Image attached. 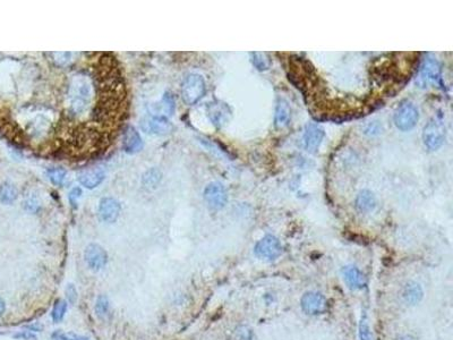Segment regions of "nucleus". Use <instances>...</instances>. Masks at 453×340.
<instances>
[{
	"label": "nucleus",
	"mask_w": 453,
	"mask_h": 340,
	"mask_svg": "<svg viewBox=\"0 0 453 340\" xmlns=\"http://www.w3.org/2000/svg\"><path fill=\"white\" fill-rule=\"evenodd\" d=\"M205 94V82L198 74H190L181 83V98L188 106L197 103Z\"/></svg>",
	"instance_id": "nucleus-1"
},
{
	"label": "nucleus",
	"mask_w": 453,
	"mask_h": 340,
	"mask_svg": "<svg viewBox=\"0 0 453 340\" xmlns=\"http://www.w3.org/2000/svg\"><path fill=\"white\" fill-rule=\"evenodd\" d=\"M447 135V128L443 121L440 118H433L431 119L423 132L424 144L430 151H436L443 145Z\"/></svg>",
	"instance_id": "nucleus-2"
},
{
	"label": "nucleus",
	"mask_w": 453,
	"mask_h": 340,
	"mask_svg": "<svg viewBox=\"0 0 453 340\" xmlns=\"http://www.w3.org/2000/svg\"><path fill=\"white\" fill-rule=\"evenodd\" d=\"M441 78V66L435 58L427 57L418 70L416 84L419 88H429L430 85L437 84Z\"/></svg>",
	"instance_id": "nucleus-3"
},
{
	"label": "nucleus",
	"mask_w": 453,
	"mask_h": 340,
	"mask_svg": "<svg viewBox=\"0 0 453 340\" xmlns=\"http://www.w3.org/2000/svg\"><path fill=\"white\" fill-rule=\"evenodd\" d=\"M419 119L418 109L409 101L402 102L394 113V124L402 132H408L416 126Z\"/></svg>",
	"instance_id": "nucleus-4"
},
{
	"label": "nucleus",
	"mask_w": 453,
	"mask_h": 340,
	"mask_svg": "<svg viewBox=\"0 0 453 340\" xmlns=\"http://www.w3.org/2000/svg\"><path fill=\"white\" fill-rule=\"evenodd\" d=\"M254 252L259 259L272 261L281 255L282 246H281L280 241L276 236L267 235L258 242V244L255 245Z\"/></svg>",
	"instance_id": "nucleus-5"
},
{
	"label": "nucleus",
	"mask_w": 453,
	"mask_h": 340,
	"mask_svg": "<svg viewBox=\"0 0 453 340\" xmlns=\"http://www.w3.org/2000/svg\"><path fill=\"white\" fill-rule=\"evenodd\" d=\"M301 306L306 314L319 316V314H323L326 311L327 300L321 293L307 292L302 297Z\"/></svg>",
	"instance_id": "nucleus-6"
},
{
	"label": "nucleus",
	"mask_w": 453,
	"mask_h": 340,
	"mask_svg": "<svg viewBox=\"0 0 453 340\" xmlns=\"http://www.w3.org/2000/svg\"><path fill=\"white\" fill-rule=\"evenodd\" d=\"M204 199L211 209H222L228 201L226 188H224V186L220 184V182H211V184L206 186L204 191Z\"/></svg>",
	"instance_id": "nucleus-7"
},
{
	"label": "nucleus",
	"mask_w": 453,
	"mask_h": 340,
	"mask_svg": "<svg viewBox=\"0 0 453 340\" xmlns=\"http://www.w3.org/2000/svg\"><path fill=\"white\" fill-rule=\"evenodd\" d=\"M85 261L91 270L99 271L105 268L108 261L107 252L98 244H90L85 249Z\"/></svg>",
	"instance_id": "nucleus-8"
},
{
	"label": "nucleus",
	"mask_w": 453,
	"mask_h": 340,
	"mask_svg": "<svg viewBox=\"0 0 453 340\" xmlns=\"http://www.w3.org/2000/svg\"><path fill=\"white\" fill-rule=\"evenodd\" d=\"M120 204L112 198H105L99 204V217L107 224H112L118 219L120 213Z\"/></svg>",
	"instance_id": "nucleus-9"
},
{
	"label": "nucleus",
	"mask_w": 453,
	"mask_h": 340,
	"mask_svg": "<svg viewBox=\"0 0 453 340\" xmlns=\"http://www.w3.org/2000/svg\"><path fill=\"white\" fill-rule=\"evenodd\" d=\"M208 116L216 127H221L230 119L231 110L227 103L215 101L208 107Z\"/></svg>",
	"instance_id": "nucleus-10"
},
{
	"label": "nucleus",
	"mask_w": 453,
	"mask_h": 340,
	"mask_svg": "<svg viewBox=\"0 0 453 340\" xmlns=\"http://www.w3.org/2000/svg\"><path fill=\"white\" fill-rule=\"evenodd\" d=\"M324 131L316 124H309L306 126L304 133V146L306 151L315 152L324 138Z\"/></svg>",
	"instance_id": "nucleus-11"
},
{
	"label": "nucleus",
	"mask_w": 453,
	"mask_h": 340,
	"mask_svg": "<svg viewBox=\"0 0 453 340\" xmlns=\"http://www.w3.org/2000/svg\"><path fill=\"white\" fill-rule=\"evenodd\" d=\"M143 131L148 134L153 135H166L173 131V124L165 118H146L141 124Z\"/></svg>",
	"instance_id": "nucleus-12"
},
{
	"label": "nucleus",
	"mask_w": 453,
	"mask_h": 340,
	"mask_svg": "<svg viewBox=\"0 0 453 340\" xmlns=\"http://www.w3.org/2000/svg\"><path fill=\"white\" fill-rule=\"evenodd\" d=\"M342 277L347 286L354 291H360L366 287V277L358 268L354 266H347L342 269Z\"/></svg>",
	"instance_id": "nucleus-13"
},
{
	"label": "nucleus",
	"mask_w": 453,
	"mask_h": 340,
	"mask_svg": "<svg viewBox=\"0 0 453 340\" xmlns=\"http://www.w3.org/2000/svg\"><path fill=\"white\" fill-rule=\"evenodd\" d=\"M174 112V101L173 96L166 94L159 102L150 106V113L154 118H165L171 116Z\"/></svg>",
	"instance_id": "nucleus-14"
},
{
	"label": "nucleus",
	"mask_w": 453,
	"mask_h": 340,
	"mask_svg": "<svg viewBox=\"0 0 453 340\" xmlns=\"http://www.w3.org/2000/svg\"><path fill=\"white\" fill-rule=\"evenodd\" d=\"M424 297L422 286L415 281H409L402 289V299L409 306H415L420 303Z\"/></svg>",
	"instance_id": "nucleus-15"
},
{
	"label": "nucleus",
	"mask_w": 453,
	"mask_h": 340,
	"mask_svg": "<svg viewBox=\"0 0 453 340\" xmlns=\"http://www.w3.org/2000/svg\"><path fill=\"white\" fill-rule=\"evenodd\" d=\"M143 148L141 135L134 127H127L124 132V149L129 155H134L141 151Z\"/></svg>",
	"instance_id": "nucleus-16"
},
{
	"label": "nucleus",
	"mask_w": 453,
	"mask_h": 340,
	"mask_svg": "<svg viewBox=\"0 0 453 340\" xmlns=\"http://www.w3.org/2000/svg\"><path fill=\"white\" fill-rule=\"evenodd\" d=\"M106 175L103 173L102 169H99V168H94V169H87L82 171L78 176V181L84 187H86L88 189H93L95 187L101 184L105 180Z\"/></svg>",
	"instance_id": "nucleus-17"
},
{
	"label": "nucleus",
	"mask_w": 453,
	"mask_h": 340,
	"mask_svg": "<svg viewBox=\"0 0 453 340\" xmlns=\"http://www.w3.org/2000/svg\"><path fill=\"white\" fill-rule=\"evenodd\" d=\"M291 110L289 107L288 102L284 99L278 100L277 107H276V116H274V124H276L277 128H283L290 121Z\"/></svg>",
	"instance_id": "nucleus-18"
},
{
	"label": "nucleus",
	"mask_w": 453,
	"mask_h": 340,
	"mask_svg": "<svg viewBox=\"0 0 453 340\" xmlns=\"http://www.w3.org/2000/svg\"><path fill=\"white\" fill-rule=\"evenodd\" d=\"M376 205V200L375 196L372 192L367 191H362L358 194L357 199H356V207L359 212L362 213H368L370 211L374 210V207Z\"/></svg>",
	"instance_id": "nucleus-19"
},
{
	"label": "nucleus",
	"mask_w": 453,
	"mask_h": 340,
	"mask_svg": "<svg viewBox=\"0 0 453 340\" xmlns=\"http://www.w3.org/2000/svg\"><path fill=\"white\" fill-rule=\"evenodd\" d=\"M254 339V334H253L252 329L248 328L247 325H239L235 330L231 332L229 340H253Z\"/></svg>",
	"instance_id": "nucleus-20"
},
{
	"label": "nucleus",
	"mask_w": 453,
	"mask_h": 340,
	"mask_svg": "<svg viewBox=\"0 0 453 340\" xmlns=\"http://www.w3.org/2000/svg\"><path fill=\"white\" fill-rule=\"evenodd\" d=\"M17 198V189L10 184L0 186V200L3 203H13Z\"/></svg>",
	"instance_id": "nucleus-21"
},
{
	"label": "nucleus",
	"mask_w": 453,
	"mask_h": 340,
	"mask_svg": "<svg viewBox=\"0 0 453 340\" xmlns=\"http://www.w3.org/2000/svg\"><path fill=\"white\" fill-rule=\"evenodd\" d=\"M160 181H161V171L155 168L150 169L143 176V185L146 188H154Z\"/></svg>",
	"instance_id": "nucleus-22"
},
{
	"label": "nucleus",
	"mask_w": 453,
	"mask_h": 340,
	"mask_svg": "<svg viewBox=\"0 0 453 340\" xmlns=\"http://www.w3.org/2000/svg\"><path fill=\"white\" fill-rule=\"evenodd\" d=\"M358 335H359L360 340H373V335H372V331H370L369 322H368V317H367V314L365 312L362 314V317H360Z\"/></svg>",
	"instance_id": "nucleus-23"
},
{
	"label": "nucleus",
	"mask_w": 453,
	"mask_h": 340,
	"mask_svg": "<svg viewBox=\"0 0 453 340\" xmlns=\"http://www.w3.org/2000/svg\"><path fill=\"white\" fill-rule=\"evenodd\" d=\"M252 62L259 70H266L270 67V58L266 52H252Z\"/></svg>",
	"instance_id": "nucleus-24"
},
{
	"label": "nucleus",
	"mask_w": 453,
	"mask_h": 340,
	"mask_svg": "<svg viewBox=\"0 0 453 340\" xmlns=\"http://www.w3.org/2000/svg\"><path fill=\"white\" fill-rule=\"evenodd\" d=\"M109 313V299L105 295H100L95 303V314L100 318H105Z\"/></svg>",
	"instance_id": "nucleus-25"
},
{
	"label": "nucleus",
	"mask_w": 453,
	"mask_h": 340,
	"mask_svg": "<svg viewBox=\"0 0 453 340\" xmlns=\"http://www.w3.org/2000/svg\"><path fill=\"white\" fill-rule=\"evenodd\" d=\"M66 311H67V302H65L64 299L57 300V302L55 303V305H53V310L51 313L52 320L55 321L56 323H58V322L62 321L64 317H65Z\"/></svg>",
	"instance_id": "nucleus-26"
},
{
	"label": "nucleus",
	"mask_w": 453,
	"mask_h": 340,
	"mask_svg": "<svg viewBox=\"0 0 453 340\" xmlns=\"http://www.w3.org/2000/svg\"><path fill=\"white\" fill-rule=\"evenodd\" d=\"M47 174L52 184H55L56 186H63L66 178L65 170L60 169V168H53V169H49Z\"/></svg>",
	"instance_id": "nucleus-27"
},
{
	"label": "nucleus",
	"mask_w": 453,
	"mask_h": 340,
	"mask_svg": "<svg viewBox=\"0 0 453 340\" xmlns=\"http://www.w3.org/2000/svg\"><path fill=\"white\" fill-rule=\"evenodd\" d=\"M52 337L55 340H90L85 337H82V336L74 334H62V332H55Z\"/></svg>",
	"instance_id": "nucleus-28"
},
{
	"label": "nucleus",
	"mask_w": 453,
	"mask_h": 340,
	"mask_svg": "<svg viewBox=\"0 0 453 340\" xmlns=\"http://www.w3.org/2000/svg\"><path fill=\"white\" fill-rule=\"evenodd\" d=\"M66 297H67V300H68L69 304H72V305H74L75 303H76V300H77V292H76V288L74 287V285H68L67 286V288H66Z\"/></svg>",
	"instance_id": "nucleus-29"
},
{
	"label": "nucleus",
	"mask_w": 453,
	"mask_h": 340,
	"mask_svg": "<svg viewBox=\"0 0 453 340\" xmlns=\"http://www.w3.org/2000/svg\"><path fill=\"white\" fill-rule=\"evenodd\" d=\"M82 194V191H81V188H78V187H75L72 192H70V194H69V201L70 203H72V205L75 206L76 205V201L78 200V198H80Z\"/></svg>",
	"instance_id": "nucleus-30"
},
{
	"label": "nucleus",
	"mask_w": 453,
	"mask_h": 340,
	"mask_svg": "<svg viewBox=\"0 0 453 340\" xmlns=\"http://www.w3.org/2000/svg\"><path fill=\"white\" fill-rule=\"evenodd\" d=\"M15 338L24 339V340H37V336L33 335L30 331H23V332H20V334L15 335Z\"/></svg>",
	"instance_id": "nucleus-31"
},
{
	"label": "nucleus",
	"mask_w": 453,
	"mask_h": 340,
	"mask_svg": "<svg viewBox=\"0 0 453 340\" xmlns=\"http://www.w3.org/2000/svg\"><path fill=\"white\" fill-rule=\"evenodd\" d=\"M3 312H5V302L0 298V317L2 316Z\"/></svg>",
	"instance_id": "nucleus-32"
},
{
	"label": "nucleus",
	"mask_w": 453,
	"mask_h": 340,
	"mask_svg": "<svg viewBox=\"0 0 453 340\" xmlns=\"http://www.w3.org/2000/svg\"><path fill=\"white\" fill-rule=\"evenodd\" d=\"M400 340H413L411 337H408V336H406V337H402Z\"/></svg>",
	"instance_id": "nucleus-33"
}]
</instances>
